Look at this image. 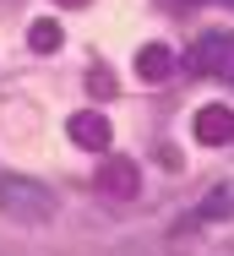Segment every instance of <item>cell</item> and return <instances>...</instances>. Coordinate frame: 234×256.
I'll list each match as a JSON object with an SVG mask.
<instances>
[{
	"instance_id": "obj_1",
	"label": "cell",
	"mask_w": 234,
	"mask_h": 256,
	"mask_svg": "<svg viewBox=\"0 0 234 256\" xmlns=\"http://www.w3.org/2000/svg\"><path fill=\"white\" fill-rule=\"evenodd\" d=\"M54 191L28 180V174H0V212L16 218V224H49L54 218Z\"/></svg>"
},
{
	"instance_id": "obj_2",
	"label": "cell",
	"mask_w": 234,
	"mask_h": 256,
	"mask_svg": "<svg viewBox=\"0 0 234 256\" xmlns=\"http://www.w3.org/2000/svg\"><path fill=\"white\" fill-rule=\"evenodd\" d=\"M190 136H196L202 148H224V142H234V109H229V104H202L196 120H190Z\"/></svg>"
},
{
	"instance_id": "obj_3",
	"label": "cell",
	"mask_w": 234,
	"mask_h": 256,
	"mask_svg": "<svg viewBox=\"0 0 234 256\" xmlns=\"http://www.w3.org/2000/svg\"><path fill=\"white\" fill-rule=\"evenodd\" d=\"M190 71H212V76L234 82V44L218 38V33H207V38L196 44V54H190Z\"/></svg>"
},
{
	"instance_id": "obj_4",
	"label": "cell",
	"mask_w": 234,
	"mask_h": 256,
	"mask_svg": "<svg viewBox=\"0 0 234 256\" xmlns=\"http://www.w3.org/2000/svg\"><path fill=\"white\" fill-rule=\"evenodd\" d=\"M66 131H71V142H76V148H88V153H104V148H109V136H114V131H109V120H104L98 109H76V114L66 120Z\"/></svg>"
},
{
	"instance_id": "obj_5",
	"label": "cell",
	"mask_w": 234,
	"mask_h": 256,
	"mask_svg": "<svg viewBox=\"0 0 234 256\" xmlns=\"http://www.w3.org/2000/svg\"><path fill=\"white\" fill-rule=\"evenodd\" d=\"M98 186H104L109 196H136V164H131V158H109L104 174H98Z\"/></svg>"
},
{
	"instance_id": "obj_6",
	"label": "cell",
	"mask_w": 234,
	"mask_h": 256,
	"mask_svg": "<svg viewBox=\"0 0 234 256\" xmlns=\"http://www.w3.org/2000/svg\"><path fill=\"white\" fill-rule=\"evenodd\" d=\"M169 71H174V50H169V44H147V50L136 54V76L142 82H164Z\"/></svg>"
},
{
	"instance_id": "obj_7",
	"label": "cell",
	"mask_w": 234,
	"mask_h": 256,
	"mask_svg": "<svg viewBox=\"0 0 234 256\" xmlns=\"http://www.w3.org/2000/svg\"><path fill=\"white\" fill-rule=\"evenodd\" d=\"M229 212H234V180H229V186H218V191H212L202 207H190L186 224L196 229V224H212V218H229Z\"/></svg>"
},
{
	"instance_id": "obj_8",
	"label": "cell",
	"mask_w": 234,
	"mask_h": 256,
	"mask_svg": "<svg viewBox=\"0 0 234 256\" xmlns=\"http://www.w3.org/2000/svg\"><path fill=\"white\" fill-rule=\"evenodd\" d=\"M28 44H33V50H38V54L60 50V22H54V16H38V22L28 28Z\"/></svg>"
},
{
	"instance_id": "obj_9",
	"label": "cell",
	"mask_w": 234,
	"mask_h": 256,
	"mask_svg": "<svg viewBox=\"0 0 234 256\" xmlns=\"http://www.w3.org/2000/svg\"><path fill=\"white\" fill-rule=\"evenodd\" d=\"M88 88H93V93H104V98H109V93H114V76H109L104 66H93V71H88Z\"/></svg>"
},
{
	"instance_id": "obj_10",
	"label": "cell",
	"mask_w": 234,
	"mask_h": 256,
	"mask_svg": "<svg viewBox=\"0 0 234 256\" xmlns=\"http://www.w3.org/2000/svg\"><path fill=\"white\" fill-rule=\"evenodd\" d=\"M164 6H207V0H164ZM218 6H229V11H234V0H218Z\"/></svg>"
},
{
	"instance_id": "obj_11",
	"label": "cell",
	"mask_w": 234,
	"mask_h": 256,
	"mask_svg": "<svg viewBox=\"0 0 234 256\" xmlns=\"http://www.w3.org/2000/svg\"><path fill=\"white\" fill-rule=\"evenodd\" d=\"M54 6H88V0H54Z\"/></svg>"
}]
</instances>
